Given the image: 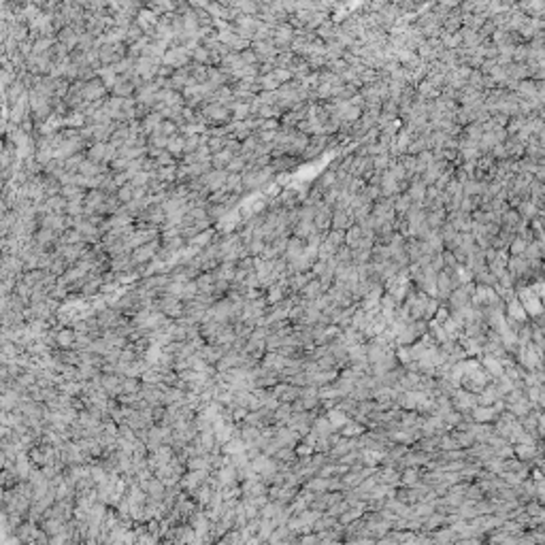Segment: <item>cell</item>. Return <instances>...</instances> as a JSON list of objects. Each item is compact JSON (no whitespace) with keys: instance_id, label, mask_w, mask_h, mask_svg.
<instances>
[{"instance_id":"obj_1","label":"cell","mask_w":545,"mask_h":545,"mask_svg":"<svg viewBox=\"0 0 545 545\" xmlns=\"http://www.w3.org/2000/svg\"><path fill=\"white\" fill-rule=\"evenodd\" d=\"M273 168L271 166H264V168H252V171H245L243 175V185L249 187V190H256V187H260L264 183H269L271 181V177H273Z\"/></svg>"},{"instance_id":"obj_2","label":"cell","mask_w":545,"mask_h":545,"mask_svg":"<svg viewBox=\"0 0 545 545\" xmlns=\"http://www.w3.org/2000/svg\"><path fill=\"white\" fill-rule=\"evenodd\" d=\"M226 181H228V171H213L202 177V183L211 187V190H226Z\"/></svg>"},{"instance_id":"obj_3","label":"cell","mask_w":545,"mask_h":545,"mask_svg":"<svg viewBox=\"0 0 545 545\" xmlns=\"http://www.w3.org/2000/svg\"><path fill=\"white\" fill-rule=\"evenodd\" d=\"M407 196L411 198V202H413L415 207H422V202H424V198H426V185L419 181V177H417V179H413V183L409 185ZM422 209H424V207H422Z\"/></svg>"},{"instance_id":"obj_4","label":"cell","mask_w":545,"mask_h":545,"mask_svg":"<svg viewBox=\"0 0 545 545\" xmlns=\"http://www.w3.org/2000/svg\"><path fill=\"white\" fill-rule=\"evenodd\" d=\"M330 226H333V230L345 232L350 226H354V217L347 211H333V222H330Z\"/></svg>"},{"instance_id":"obj_5","label":"cell","mask_w":545,"mask_h":545,"mask_svg":"<svg viewBox=\"0 0 545 545\" xmlns=\"http://www.w3.org/2000/svg\"><path fill=\"white\" fill-rule=\"evenodd\" d=\"M362 239H364V232L360 226H350L345 230V247H350V249H358L360 243H362Z\"/></svg>"},{"instance_id":"obj_6","label":"cell","mask_w":545,"mask_h":545,"mask_svg":"<svg viewBox=\"0 0 545 545\" xmlns=\"http://www.w3.org/2000/svg\"><path fill=\"white\" fill-rule=\"evenodd\" d=\"M302 249H305V243H302L300 239H288V245H285V252H283V256H285V260L288 262H294L296 260V258L302 254Z\"/></svg>"},{"instance_id":"obj_7","label":"cell","mask_w":545,"mask_h":545,"mask_svg":"<svg viewBox=\"0 0 545 545\" xmlns=\"http://www.w3.org/2000/svg\"><path fill=\"white\" fill-rule=\"evenodd\" d=\"M517 215H520V220H524V222H530L532 217L539 215V209L534 207L528 198H524V200H520V204H517Z\"/></svg>"},{"instance_id":"obj_8","label":"cell","mask_w":545,"mask_h":545,"mask_svg":"<svg viewBox=\"0 0 545 545\" xmlns=\"http://www.w3.org/2000/svg\"><path fill=\"white\" fill-rule=\"evenodd\" d=\"M452 279H450V271L448 269H443L439 275H437V290H439V294L443 298H448L450 294H452Z\"/></svg>"},{"instance_id":"obj_9","label":"cell","mask_w":545,"mask_h":545,"mask_svg":"<svg viewBox=\"0 0 545 545\" xmlns=\"http://www.w3.org/2000/svg\"><path fill=\"white\" fill-rule=\"evenodd\" d=\"M445 217H448V213H445V209H434V211H428V213H426V226L430 228V230H439V228L443 226Z\"/></svg>"},{"instance_id":"obj_10","label":"cell","mask_w":545,"mask_h":545,"mask_svg":"<svg viewBox=\"0 0 545 545\" xmlns=\"http://www.w3.org/2000/svg\"><path fill=\"white\" fill-rule=\"evenodd\" d=\"M113 158V147L111 145H102V143H98L96 147L90 149V160L92 162H100V160H109Z\"/></svg>"},{"instance_id":"obj_11","label":"cell","mask_w":545,"mask_h":545,"mask_svg":"<svg viewBox=\"0 0 545 545\" xmlns=\"http://www.w3.org/2000/svg\"><path fill=\"white\" fill-rule=\"evenodd\" d=\"M204 113H207L211 120H215V122H226L230 118V111L226 109V106H222V104H209L207 109H204Z\"/></svg>"},{"instance_id":"obj_12","label":"cell","mask_w":545,"mask_h":545,"mask_svg":"<svg viewBox=\"0 0 545 545\" xmlns=\"http://www.w3.org/2000/svg\"><path fill=\"white\" fill-rule=\"evenodd\" d=\"M294 235L296 239H309L311 235H315V228H313V222H296L294 224Z\"/></svg>"},{"instance_id":"obj_13","label":"cell","mask_w":545,"mask_h":545,"mask_svg":"<svg viewBox=\"0 0 545 545\" xmlns=\"http://www.w3.org/2000/svg\"><path fill=\"white\" fill-rule=\"evenodd\" d=\"M15 537L20 539V543H32L34 537H37V528H32L30 524H22V526H17Z\"/></svg>"},{"instance_id":"obj_14","label":"cell","mask_w":545,"mask_h":545,"mask_svg":"<svg viewBox=\"0 0 545 545\" xmlns=\"http://www.w3.org/2000/svg\"><path fill=\"white\" fill-rule=\"evenodd\" d=\"M232 158H235V156L228 154L226 149H222V151H217V154H213V166H215V171H226V166L230 164Z\"/></svg>"},{"instance_id":"obj_15","label":"cell","mask_w":545,"mask_h":545,"mask_svg":"<svg viewBox=\"0 0 545 545\" xmlns=\"http://www.w3.org/2000/svg\"><path fill=\"white\" fill-rule=\"evenodd\" d=\"M258 85L262 87L264 92H277L279 90V81H277V79L273 77V73H266V75H262L260 79H258Z\"/></svg>"},{"instance_id":"obj_16","label":"cell","mask_w":545,"mask_h":545,"mask_svg":"<svg viewBox=\"0 0 545 545\" xmlns=\"http://www.w3.org/2000/svg\"><path fill=\"white\" fill-rule=\"evenodd\" d=\"M156 252V247L151 245V243H145V245H141L139 249H135V256H132V260L135 262H147L151 256H154Z\"/></svg>"},{"instance_id":"obj_17","label":"cell","mask_w":545,"mask_h":545,"mask_svg":"<svg viewBox=\"0 0 545 545\" xmlns=\"http://www.w3.org/2000/svg\"><path fill=\"white\" fill-rule=\"evenodd\" d=\"M526 247H528V241H526V239H522V237L511 239V243H509V252H511V258H515V256H524Z\"/></svg>"},{"instance_id":"obj_18","label":"cell","mask_w":545,"mask_h":545,"mask_svg":"<svg viewBox=\"0 0 545 545\" xmlns=\"http://www.w3.org/2000/svg\"><path fill=\"white\" fill-rule=\"evenodd\" d=\"M481 135H484V128H481L479 124H471V126H467V139H464V141H469V143H473V145H477Z\"/></svg>"},{"instance_id":"obj_19","label":"cell","mask_w":545,"mask_h":545,"mask_svg":"<svg viewBox=\"0 0 545 545\" xmlns=\"http://www.w3.org/2000/svg\"><path fill=\"white\" fill-rule=\"evenodd\" d=\"M326 243L330 245V247H335V249H339L341 247L343 243H345V232H339V230H333V232H328L326 235Z\"/></svg>"},{"instance_id":"obj_20","label":"cell","mask_w":545,"mask_h":545,"mask_svg":"<svg viewBox=\"0 0 545 545\" xmlns=\"http://www.w3.org/2000/svg\"><path fill=\"white\" fill-rule=\"evenodd\" d=\"M183 145H185V139H181V137H171V139H168V143H166L168 151L175 154V156L183 154Z\"/></svg>"},{"instance_id":"obj_21","label":"cell","mask_w":545,"mask_h":545,"mask_svg":"<svg viewBox=\"0 0 545 545\" xmlns=\"http://www.w3.org/2000/svg\"><path fill=\"white\" fill-rule=\"evenodd\" d=\"M411 198L407 194H400V196H394V211H400V213H407L411 209Z\"/></svg>"},{"instance_id":"obj_22","label":"cell","mask_w":545,"mask_h":545,"mask_svg":"<svg viewBox=\"0 0 545 545\" xmlns=\"http://www.w3.org/2000/svg\"><path fill=\"white\" fill-rule=\"evenodd\" d=\"M302 290H305V296L307 298H315V296H319V292H321V283L317 279H313V281H309Z\"/></svg>"},{"instance_id":"obj_23","label":"cell","mask_w":545,"mask_h":545,"mask_svg":"<svg viewBox=\"0 0 545 545\" xmlns=\"http://www.w3.org/2000/svg\"><path fill=\"white\" fill-rule=\"evenodd\" d=\"M118 200H122V202L135 200V187H132V185H122L120 192H118Z\"/></svg>"},{"instance_id":"obj_24","label":"cell","mask_w":545,"mask_h":545,"mask_svg":"<svg viewBox=\"0 0 545 545\" xmlns=\"http://www.w3.org/2000/svg\"><path fill=\"white\" fill-rule=\"evenodd\" d=\"M132 90H135V85H132V83H128V81H120V79H118V83H115V94L128 96V94H132Z\"/></svg>"},{"instance_id":"obj_25","label":"cell","mask_w":545,"mask_h":545,"mask_svg":"<svg viewBox=\"0 0 545 545\" xmlns=\"http://www.w3.org/2000/svg\"><path fill=\"white\" fill-rule=\"evenodd\" d=\"M58 341L62 347H68V345H73L75 343V333H68V330H64V333H60L58 335Z\"/></svg>"},{"instance_id":"obj_26","label":"cell","mask_w":545,"mask_h":545,"mask_svg":"<svg viewBox=\"0 0 545 545\" xmlns=\"http://www.w3.org/2000/svg\"><path fill=\"white\" fill-rule=\"evenodd\" d=\"M164 311H166V313H173V315H179L181 313V307H179V302H177L175 298H171V300H164Z\"/></svg>"},{"instance_id":"obj_27","label":"cell","mask_w":545,"mask_h":545,"mask_svg":"<svg viewBox=\"0 0 545 545\" xmlns=\"http://www.w3.org/2000/svg\"><path fill=\"white\" fill-rule=\"evenodd\" d=\"M330 422H333V426H343L345 424V415L341 413V411H333V413H330Z\"/></svg>"},{"instance_id":"obj_28","label":"cell","mask_w":545,"mask_h":545,"mask_svg":"<svg viewBox=\"0 0 545 545\" xmlns=\"http://www.w3.org/2000/svg\"><path fill=\"white\" fill-rule=\"evenodd\" d=\"M62 41H64L66 45L73 47V45H75V41H77V34H75L73 30H64V32H62Z\"/></svg>"},{"instance_id":"obj_29","label":"cell","mask_w":545,"mask_h":545,"mask_svg":"<svg viewBox=\"0 0 545 545\" xmlns=\"http://www.w3.org/2000/svg\"><path fill=\"white\" fill-rule=\"evenodd\" d=\"M194 58L198 60V62H204V60L209 58V49L207 47H196L194 49Z\"/></svg>"},{"instance_id":"obj_30","label":"cell","mask_w":545,"mask_h":545,"mask_svg":"<svg viewBox=\"0 0 545 545\" xmlns=\"http://www.w3.org/2000/svg\"><path fill=\"white\" fill-rule=\"evenodd\" d=\"M509 311H511V315H513V317H524L522 302H517V300H513V302H511V309H509Z\"/></svg>"},{"instance_id":"obj_31","label":"cell","mask_w":545,"mask_h":545,"mask_svg":"<svg viewBox=\"0 0 545 545\" xmlns=\"http://www.w3.org/2000/svg\"><path fill=\"white\" fill-rule=\"evenodd\" d=\"M235 7L243 9V11H247V13H258V9H260V5H252V3H239Z\"/></svg>"},{"instance_id":"obj_32","label":"cell","mask_w":545,"mask_h":545,"mask_svg":"<svg viewBox=\"0 0 545 545\" xmlns=\"http://www.w3.org/2000/svg\"><path fill=\"white\" fill-rule=\"evenodd\" d=\"M5 460H7V454L0 452V469H5Z\"/></svg>"}]
</instances>
